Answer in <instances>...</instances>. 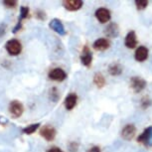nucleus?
<instances>
[{"label": "nucleus", "mask_w": 152, "mask_h": 152, "mask_svg": "<svg viewBox=\"0 0 152 152\" xmlns=\"http://www.w3.org/2000/svg\"><path fill=\"white\" fill-rule=\"evenodd\" d=\"M6 51L8 53L10 54L11 56H17L21 53L22 51V45L18 40L16 39H12V40H9L7 43H6Z\"/></svg>", "instance_id": "f257e3e1"}, {"label": "nucleus", "mask_w": 152, "mask_h": 152, "mask_svg": "<svg viewBox=\"0 0 152 152\" xmlns=\"http://www.w3.org/2000/svg\"><path fill=\"white\" fill-rule=\"evenodd\" d=\"M130 87L135 94L142 91L146 87V81L140 77H132L130 80Z\"/></svg>", "instance_id": "f03ea898"}, {"label": "nucleus", "mask_w": 152, "mask_h": 152, "mask_svg": "<svg viewBox=\"0 0 152 152\" xmlns=\"http://www.w3.org/2000/svg\"><path fill=\"white\" fill-rule=\"evenodd\" d=\"M137 141L143 143L146 147H151L152 146V127H147L144 131L140 134L137 138Z\"/></svg>", "instance_id": "7ed1b4c3"}, {"label": "nucleus", "mask_w": 152, "mask_h": 152, "mask_svg": "<svg viewBox=\"0 0 152 152\" xmlns=\"http://www.w3.org/2000/svg\"><path fill=\"white\" fill-rule=\"evenodd\" d=\"M40 134L48 141H52L56 137V129L51 125H45L43 126L40 130Z\"/></svg>", "instance_id": "20e7f679"}, {"label": "nucleus", "mask_w": 152, "mask_h": 152, "mask_svg": "<svg viewBox=\"0 0 152 152\" xmlns=\"http://www.w3.org/2000/svg\"><path fill=\"white\" fill-rule=\"evenodd\" d=\"M9 111L13 116L19 117L22 115L23 111H24V107H23V104L18 100H13L9 104Z\"/></svg>", "instance_id": "39448f33"}, {"label": "nucleus", "mask_w": 152, "mask_h": 152, "mask_svg": "<svg viewBox=\"0 0 152 152\" xmlns=\"http://www.w3.org/2000/svg\"><path fill=\"white\" fill-rule=\"evenodd\" d=\"M49 78L56 82H63L67 78V74H66V72L64 70H62V69L56 68V69H53V70L49 73Z\"/></svg>", "instance_id": "423d86ee"}, {"label": "nucleus", "mask_w": 152, "mask_h": 152, "mask_svg": "<svg viewBox=\"0 0 152 152\" xmlns=\"http://www.w3.org/2000/svg\"><path fill=\"white\" fill-rule=\"evenodd\" d=\"M96 17L100 23L104 24V23H107L110 20V11L107 8H99L96 11Z\"/></svg>", "instance_id": "0eeeda50"}, {"label": "nucleus", "mask_w": 152, "mask_h": 152, "mask_svg": "<svg viewBox=\"0 0 152 152\" xmlns=\"http://www.w3.org/2000/svg\"><path fill=\"white\" fill-rule=\"evenodd\" d=\"M136 133V127L134 124H126L121 130V136L125 140H131Z\"/></svg>", "instance_id": "6e6552de"}, {"label": "nucleus", "mask_w": 152, "mask_h": 152, "mask_svg": "<svg viewBox=\"0 0 152 152\" xmlns=\"http://www.w3.org/2000/svg\"><path fill=\"white\" fill-rule=\"evenodd\" d=\"M84 2L82 0H65L63 5L69 11H77L83 7Z\"/></svg>", "instance_id": "1a4fd4ad"}, {"label": "nucleus", "mask_w": 152, "mask_h": 152, "mask_svg": "<svg viewBox=\"0 0 152 152\" xmlns=\"http://www.w3.org/2000/svg\"><path fill=\"white\" fill-rule=\"evenodd\" d=\"M81 62L86 67H90L91 65V62H93V54H91L90 48L88 46H85L84 47L83 54L81 56Z\"/></svg>", "instance_id": "9d476101"}, {"label": "nucleus", "mask_w": 152, "mask_h": 152, "mask_svg": "<svg viewBox=\"0 0 152 152\" xmlns=\"http://www.w3.org/2000/svg\"><path fill=\"white\" fill-rule=\"evenodd\" d=\"M49 26H50L51 29L54 30L58 34H60V35H66L65 27L59 19H53L52 21L49 23Z\"/></svg>", "instance_id": "9b49d317"}, {"label": "nucleus", "mask_w": 152, "mask_h": 152, "mask_svg": "<svg viewBox=\"0 0 152 152\" xmlns=\"http://www.w3.org/2000/svg\"><path fill=\"white\" fill-rule=\"evenodd\" d=\"M28 15H29V8L26 7V6H22L20 8V16H19V19H18V23L15 26V28L13 29L12 32L13 33H17L18 31L21 29V24H22V20L26 19Z\"/></svg>", "instance_id": "f8f14e48"}, {"label": "nucleus", "mask_w": 152, "mask_h": 152, "mask_svg": "<svg viewBox=\"0 0 152 152\" xmlns=\"http://www.w3.org/2000/svg\"><path fill=\"white\" fill-rule=\"evenodd\" d=\"M124 44L126 46V48L128 49H134L137 45V38H136V34L134 31H130L127 33V35L125 37V41Z\"/></svg>", "instance_id": "ddd939ff"}, {"label": "nucleus", "mask_w": 152, "mask_h": 152, "mask_svg": "<svg viewBox=\"0 0 152 152\" xmlns=\"http://www.w3.org/2000/svg\"><path fill=\"white\" fill-rule=\"evenodd\" d=\"M134 58L137 62H144L148 58V49L144 46H140L136 49Z\"/></svg>", "instance_id": "4468645a"}, {"label": "nucleus", "mask_w": 152, "mask_h": 152, "mask_svg": "<svg viewBox=\"0 0 152 152\" xmlns=\"http://www.w3.org/2000/svg\"><path fill=\"white\" fill-rule=\"evenodd\" d=\"M110 41L104 38H99L94 41L93 47L96 51H105L110 48Z\"/></svg>", "instance_id": "2eb2a0df"}, {"label": "nucleus", "mask_w": 152, "mask_h": 152, "mask_svg": "<svg viewBox=\"0 0 152 152\" xmlns=\"http://www.w3.org/2000/svg\"><path fill=\"white\" fill-rule=\"evenodd\" d=\"M104 33L108 38H116V37L119 35L118 25L115 24V23H110V24L105 28Z\"/></svg>", "instance_id": "dca6fc26"}, {"label": "nucleus", "mask_w": 152, "mask_h": 152, "mask_svg": "<svg viewBox=\"0 0 152 152\" xmlns=\"http://www.w3.org/2000/svg\"><path fill=\"white\" fill-rule=\"evenodd\" d=\"M77 100H78V96L76 94H70L69 96L66 97L65 99V107L68 110H71L76 107Z\"/></svg>", "instance_id": "f3484780"}, {"label": "nucleus", "mask_w": 152, "mask_h": 152, "mask_svg": "<svg viewBox=\"0 0 152 152\" xmlns=\"http://www.w3.org/2000/svg\"><path fill=\"white\" fill-rule=\"evenodd\" d=\"M122 67L121 65L118 64V63H113L108 68V73H110L111 76H119L120 74L122 73Z\"/></svg>", "instance_id": "a211bd4d"}, {"label": "nucleus", "mask_w": 152, "mask_h": 152, "mask_svg": "<svg viewBox=\"0 0 152 152\" xmlns=\"http://www.w3.org/2000/svg\"><path fill=\"white\" fill-rule=\"evenodd\" d=\"M94 83L97 88H102L105 85V79L100 73H96L94 77Z\"/></svg>", "instance_id": "6ab92c4d"}, {"label": "nucleus", "mask_w": 152, "mask_h": 152, "mask_svg": "<svg viewBox=\"0 0 152 152\" xmlns=\"http://www.w3.org/2000/svg\"><path fill=\"white\" fill-rule=\"evenodd\" d=\"M39 126H40V123H34V124H30L26 126V127L22 128V131H23V133H25V134H32L35 132Z\"/></svg>", "instance_id": "aec40b11"}, {"label": "nucleus", "mask_w": 152, "mask_h": 152, "mask_svg": "<svg viewBox=\"0 0 152 152\" xmlns=\"http://www.w3.org/2000/svg\"><path fill=\"white\" fill-rule=\"evenodd\" d=\"M148 3H149V2L147 1V0H136V1H135L136 8L138 10L145 9V8L148 6Z\"/></svg>", "instance_id": "412c9836"}, {"label": "nucleus", "mask_w": 152, "mask_h": 152, "mask_svg": "<svg viewBox=\"0 0 152 152\" xmlns=\"http://www.w3.org/2000/svg\"><path fill=\"white\" fill-rule=\"evenodd\" d=\"M151 104H152V100L149 99L148 96H144L141 99V107L143 108V110H146V108H148Z\"/></svg>", "instance_id": "4be33fe9"}, {"label": "nucleus", "mask_w": 152, "mask_h": 152, "mask_svg": "<svg viewBox=\"0 0 152 152\" xmlns=\"http://www.w3.org/2000/svg\"><path fill=\"white\" fill-rule=\"evenodd\" d=\"M79 148V143L76 141H72L70 144H69V149H70L71 152H77Z\"/></svg>", "instance_id": "5701e85b"}, {"label": "nucleus", "mask_w": 152, "mask_h": 152, "mask_svg": "<svg viewBox=\"0 0 152 152\" xmlns=\"http://www.w3.org/2000/svg\"><path fill=\"white\" fill-rule=\"evenodd\" d=\"M3 4L8 8H13L16 6L17 2L15 0H5V1H3Z\"/></svg>", "instance_id": "b1692460"}, {"label": "nucleus", "mask_w": 152, "mask_h": 152, "mask_svg": "<svg viewBox=\"0 0 152 152\" xmlns=\"http://www.w3.org/2000/svg\"><path fill=\"white\" fill-rule=\"evenodd\" d=\"M87 152H102V150H100V148L99 146H94V147L88 149Z\"/></svg>", "instance_id": "393cba45"}, {"label": "nucleus", "mask_w": 152, "mask_h": 152, "mask_svg": "<svg viewBox=\"0 0 152 152\" xmlns=\"http://www.w3.org/2000/svg\"><path fill=\"white\" fill-rule=\"evenodd\" d=\"M47 152H64L62 150V149H60L59 147H52L50 148Z\"/></svg>", "instance_id": "a878e982"}, {"label": "nucleus", "mask_w": 152, "mask_h": 152, "mask_svg": "<svg viewBox=\"0 0 152 152\" xmlns=\"http://www.w3.org/2000/svg\"><path fill=\"white\" fill-rule=\"evenodd\" d=\"M5 33V26L3 25H0V37H1Z\"/></svg>", "instance_id": "bb28decb"}]
</instances>
